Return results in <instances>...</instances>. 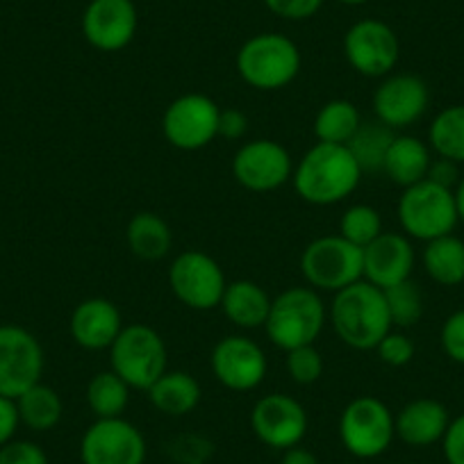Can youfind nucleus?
Returning a JSON list of instances; mask_svg holds the SVG:
<instances>
[{
    "label": "nucleus",
    "instance_id": "nucleus-38",
    "mask_svg": "<svg viewBox=\"0 0 464 464\" xmlns=\"http://www.w3.org/2000/svg\"><path fill=\"white\" fill-rule=\"evenodd\" d=\"M266 10L285 21H305L319 14L324 0H262Z\"/></svg>",
    "mask_w": 464,
    "mask_h": 464
},
{
    "label": "nucleus",
    "instance_id": "nucleus-20",
    "mask_svg": "<svg viewBox=\"0 0 464 464\" xmlns=\"http://www.w3.org/2000/svg\"><path fill=\"white\" fill-rule=\"evenodd\" d=\"M69 330L73 342L84 351H110L123 330V316L107 298H87L75 305Z\"/></svg>",
    "mask_w": 464,
    "mask_h": 464
},
{
    "label": "nucleus",
    "instance_id": "nucleus-14",
    "mask_svg": "<svg viewBox=\"0 0 464 464\" xmlns=\"http://www.w3.org/2000/svg\"><path fill=\"white\" fill-rule=\"evenodd\" d=\"M214 378L226 390L253 392L265 382L269 362L257 342L246 334H226L209 355Z\"/></svg>",
    "mask_w": 464,
    "mask_h": 464
},
{
    "label": "nucleus",
    "instance_id": "nucleus-24",
    "mask_svg": "<svg viewBox=\"0 0 464 464\" xmlns=\"http://www.w3.org/2000/svg\"><path fill=\"white\" fill-rule=\"evenodd\" d=\"M198 381L187 372H164L153 385L149 387V401L158 412L167 417H185L194 412L200 403Z\"/></svg>",
    "mask_w": 464,
    "mask_h": 464
},
{
    "label": "nucleus",
    "instance_id": "nucleus-37",
    "mask_svg": "<svg viewBox=\"0 0 464 464\" xmlns=\"http://www.w3.org/2000/svg\"><path fill=\"white\" fill-rule=\"evenodd\" d=\"M0 464H48L46 450L30 440H12L0 446Z\"/></svg>",
    "mask_w": 464,
    "mask_h": 464
},
{
    "label": "nucleus",
    "instance_id": "nucleus-32",
    "mask_svg": "<svg viewBox=\"0 0 464 464\" xmlns=\"http://www.w3.org/2000/svg\"><path fill=\"white\" fill-rule=\"evenodd\" d=\"M382 232V217L372 205H351L339 218V235L346 242L364 248L373 242Z\"/></svg>",
    "mask_w": 464,
    "mask_h": 464
},
{
    "label": "nucleus",
    "instance_id": "nucleus-27",
    "mask_svg": "<svg viewBox=\"0 0 464 464\" xmlns=\"http://www.w3.org/2000/svg\"><path fill=\"white\" fill-rule=\"evenodd\" d=\"M362 126V114L346 98L328 101L314 116V137L324 144L346 146Z\"/></svg>",
    "mask_w": 464,
    "mask_h": 464
},
{
    "label": "nucleus",
    "instance_id": "nucleus-11",
    "mask_svg": "<svg viewBox=\"0 0 464 464\" xmlns=\"http://www.w3.org/2000/svg\"><path fill=\"white\" fill-rule=\"evenodd\" d=\"M221 107L205 93H185L169 102L162 116L164 140L178 150H200L218 137Z\"/></svg>",
    "mask_w": 464,
    "mask_h": 464
},
{
    "label": "nucleus",
    "instance_id": "nucleus-41",
    "mask_svg": "<svg viewBox=\"0 0 464 464\" xmlns=\"http://www.w3.org/2000/svg\"><path fill=\"white\" fill-rule=\"evenodd\" d=\"M459 164L450 162L446 158H435L430 162V169H428L426 180L435 182V185L446 187V189H455L459 182Z\"/></svg>",
    "mask_w": 464,
    "mask_h": 464
},
{
    "label": "nucleus",
    "instance_id": "nucleus-31",
    "mask_svg": "<svg viewBox=\"0 0 464 464\" xmlns=\"http://www.w3.org/2000/svg\"><path fill=\"white\" fill-rule=\"evenodd\" d=\"M130 403V387L114 372H98L87 385V405L96 419L123 417Z\"/></svg>",
    "mask_w": 464,
    "mask_h": 464
},
{
    "label": "nucleus",
    "instance_id": "nucleus-45",
    "mask_svg": "<svg viewBox=\"0 0 464 464\" xmlns=\"http://www.w3.org/2000/svg\"><path fill=\"white\" fill-rule=\"evenodd\" d=\"M337 3H342V5H364V3H369V0H337Z\"/></svg>",
    "mask_w": 464,
    "mask_h": 464
},
{
    "label": "nucleus",
    "instance_id": "nucleus-15",
    "mask_svg": "<svg viewBox=\"0 0 464 464\" xmlns=\"http://www.w3.org/2000/svg\"><path fill=\"white\" fill-rule=\"evenodd\" d=\"M294 162L289 150L280 141H246L232 158V176L244 189L266 194L292 180Z\"/></svg>",
    "mask_w": 464,
    "mask_h": 464
},
{
    "label": "nucleus",
    "instance_id": "nucleus-2",
    "mask_svg": "<svg viewBox=\"0 0 464 464\" xmlns=\"http://www.w3.org/2000/svg\"><path fill=\"white\" fill-rule=\"evenodd\" d=\"M328 319L334 334L355 351H376L381 339L394 328L385 292L364 278L334 294Z\"/></svg>",
    "mask_w": 464,
    "mask_h": 464
},
{
    "label": "nucleus",
    "instance_id": "nucleus-1",
    "mask_svg": "<svg viewBox=\"0 0 464 464\" xmlns=\"http://www.w3.org/2000/svg\"><path fill=\"white\" fill-rule=\"evenodd\" d=\"M362 180V169L348 146L316 141L296 164L294 191L310 205H337L353 194Z\"/></svg>",
    "mask_w": 464,
    "mask_h": 464
},
{
    "label": "nucleus",
    "instance_id": "nucleus-3",
    "mask_svg": "<svg viewBox=\"0 0 464 464\" xmlns=\"http://www.w3.org/2000/svg\"><path fill=\"white\" fill-rule=\"evenodd\" d=\"M303 57L296 44L280 33H260L242 44L237 73L257 92H280L301 73Z\"/></svg>",
    "mask_w": 464,
    "mask_h": 464
},
{
    "label": "nucleus",
    "instance_id": "nucleus-44",
    "mask_svg": "<svg viewBox=\"0 0 464 464\" xmlns=\"http://www.w3.org/2000/svg\"><path fill=\"white\" fill-rule=\"evenodd\" d=\"M453 194H455V205H458V217H459V221L464 223V176L459 178V182H458V187L453 189Z\"/></svg>",
    "mask_w": 464,
    "mask_h": 464
},
{
    "label": "nucleus",
    "instance_id": "nucleus-28",
    "mask_svg": "<svg viewBox=\"0 0 464 464\" xmlns=\"http://www.w3.org/2000/svg\"><path fill=\"white\" fill-rule=\"evenodd\" d=\"M16 410H19L21 423L34 432L53 430L64 414L60 394L44 382H37L28 392H24L16 399Z\"/></svg>",
    "mask_w": 464,
    "mask_h": 464
},
{
    "label": "nucleus",
    "instance_id": "nucleus-9",
    "mask_svg": "<svg viewBox=\"0 0 464 464\" xmlns=\"http://www.w3.org/2000/svg\"><path fill=\"white\" fill-rule=\"evenodd\" d=\"M226 285L221 265L203 251H182L169 266V287L189 310L209 312L221 305Z\"/></svg>",
    "mask_w": 464,
    "mask_h": 464
},
{
    "label": "nucleus",
    "instance_id": "nucleus-6",
    "mask_svg": "<svg viewBox=\"0 0 464 464\" xmlns=\"http://www.w3.org/2000/svg\"><path fill=\"white\" fill-rule=\"evenodd\" d=\"M399 223L410 239L432 242L444 235H453L459 223L453 189L421 180L405 187L399 198Z\"/></svg>",
    "mask_w": 464,
    "mask_h": 464
},
{
    "label": "nucleus",
    "instance_id": "nucleus-16",
    "mask_svg": "<svg viewBox=\"0 0 464 464\" xmlns=\"http://www.w3.org/2000/svg\"><path fill=\"white\" fill-rule=\"evenodd\" d=\"M307 426H310V419L301 401L283 392L262 396L253 405L251 428L257 440L269 449L287 450L301 446L303 437L307 435Z\"/></svg>",
    "mask_w": 464,
    "mask_h": 464
},
{
    "label": "nucleus",
    "instance_id": "nucleus-33",
    "mask_svg": "<svg viewBox=\"0 0 464 464\" xmlns=\"http://www.w3.org/2000/svg\"><path fill=\"white\" fill-rule=\"evenodd\" d=\"M387 307H390L392 325L396 328H412L423 314V294L412 278L382 289Z\"/></svg>",
    "mask_w": 464,
    "mask_h": 464
},
{
    "label": "nucleus",
    "instance_id": "nucleus-13",
    "mask_svg": "<svg viewBox=\"0 0 464 464\" xmlns=\"http://www.w3.org/2000/svg\"><path fill=\"white\" fill-rule=\"evenodd\" d=\"M149 455L144 435L128 419H96L80 440L82 464H144Z\"/></svg>",
    "mask_w": 464,
    "mask_h": 464
},
{
    "label": "nucleus",
    "instance_id": "nucleus-30",
    "mask_svg": "<svg viewBox=\"0 0 464 464\" xmlns=\"http://www.w3.org/2000/svg\"><path fill=\"white\" fill-rule=\"evenodd\" d=\"M394 137L396 132L376 119V121H362L360 130L355 132L353 140L348 141L346 146L353 153L362 173H373L382 171L387 150H390Z\"/></svg>",
    "mask_w": 464,
    "mask_h": 464
},
{
    "label": "nucleus",
    "instance_id": "nucleus-7",
    "mask_svg": "<svg viewBox=\"0 0 464 464\" xmlns=\"http://www.w3.org/2000/svg\"><path fill=\"white\" fill-rule=\"evenodd\" d=\"M301 274L316 292L337 294L364 278L362 248L346 242L342 235H325L305 246Z\"/></svg>",
    "mask_w": 464,
    "mask_h": 464
},
{
    "label": "nucleus",
    "instance_id": "nucleus-36",
    "mask_svg": "<svg viewBox=\"0 0 464 464\" xmlns=\"http://www.w3.org/2000/svg\"><path fill=\"white\" fill-rule=\"evenodd\" d=\"M440 343L446 358L464 367V310H458L450 316H446L440 330Z\"/></svg>",
    "mask_w": 464,
    "mask_h": 464
},
{
    "label": "nucleus",
    "instance_id": "nucleus-8",
    "mask_svg": "<svg viewBox=\"0 0 464 464\" xmlns=\"http://www.w3.org/2000/svg\"><path fill=\"white\" fill-rule=\"evenodd\" d=\"M396 437V417L376 396H358L339 417V440L353 458H381Z\"/></svg>",
    "mask_w": 464,
    "mask_h": 464
},
{
    "label": "nucleus",
    "instance_id": "nucleus-34",
    "mask_svg": "<svg viewBox=\"0 0 464 464\" xmlns=\"http://www.w3.org/2000/svg\"><path fill=\"white\" fill-rule=\"evenodd\" d=\"M287 372L296 385H314L324 376V355L314 343L287 351Z\"/></svg>",
    "mask_w": 464,
    "mask_h": 464
},
{
    "label": "nucleus",
    "instance_id": "nucleus-35",
    "mask_svg": "<svg viewBox=\"0 0 464 464\" xmlns=\"http://www.w3.org/2000/svg\"><path fill=\"white\" fill-rule=\"evenodd\" d=\"M414 351H417V348H414V342L408 334L401 333V330H390L376 346V353L378 358H381V362L396 369L412 362Z\"/></svg>",
    "mask_w": 464,
    "mask_h": 464
},
{
    "label": "nucleus",
    "instance_id": "nucleus-40",
    "mask_svg": "<svg viewBox=\"0 0 464 464\" xmlns=\"http://www.w3.org/2000/svg\"><path fill=\"white\" fill-rule=\"evenodd\" d=\"M246 130H248V119L244 111L221 110V116H218V137L237 141L246 135Z\"/></svg>",
    "mask_w": 464,
    "mask_h": 464
},
{
    "label": "nucleus",
    "instance_id": "nucleus-12",
    "mask_svg": "<svg viewBox=\"0 0 464 464\" xmlns=\"http://www.w3.org/2000/svg\"><path fill=\"white\" fill-rule=\"evenodd\" d=\"M44 348L30 330L0 325V396L16 401L24 392L42 382Z\"/></svg>",
    "mask_w": 464,
    "mask_h": 464
},
{
    "label": "nucleus",
    "instance_id": "nucleus-21",
    "mask_svg": "<svg viewBox=\"0 0 464 464\" xmlns=\"http://www.w3.org/2000/svg\"><path fill=\"white\" fill-rule=\"evenodd\" d=\"M450 417L435 399H414L396 414V437L408 446H432L441 441Z\"/></svg>",
    "mask_w": 464,
    "mask_h": 464
},
{
    "label": "nucleus",
    "instance_id": "nucleus-43",
    "mask_svg": "<svg viewBox=\"0 0 464 464\" xmlns=\"http://www.w3.org/2000/svg\"><path fill=\"white\" fill-rule=\"evenodd\" d=\"M280 464H321V462L312 450L303 449V446H294V449L285 450Z\"/></svg>",
    "mask_w": 464,
    "mask_h": 464
},
{
    "label": "nucleus",
    "instance_id": "nucleus-22",
    "mask_svg": "<svg viewBox=\"0 0 464 464\" xmlns=\"http://www.w3.org/2000/svg\"><path fill=\"white\" fill-rule=\"evenodd\" d=\"M271 303L274 298L266 294L265 287H260L253 280H232L226 285V292L221 298V310L226 319L232 325L242 330L265 328L269 319Z\"/></svg>",
    "mask_w": 464,
    "mask_h": 464
},
{
    "label": "nucleus",
    "instance_id": "nucleus-17",
    "mask_svg": "<svg viewBox=\"0 0 464 464\" xmlns=\"http://www.w3.org/2000/svg\"><path fill=\"white\" fill-rule=\"evenodd\" d=\"M372 105L378 121L392 130H405L426 114L430 105V92L419 75L390 73L373 92Z\"/></svg>",
    "mask_w": 464,
    "mask_h": 464
},
{
    "label": "nucleus",
    "instance_id": "nucleus-25",
    "mask_svg": "<svg viewBox=\"0 0 464 464\" xmlns=\"http://www.w3.org/2000/svg\"><path fill=\"white\" fill-rule=\"evenodd\" d=\"M126 242L135 257L146 262H158L171 251L173 235L162 217L153 212H137L128 221Z\"/></svg>",
    "mask_w": 464,
    "mask_h": 464
},
{
    "label": "nucleus",
    "instance_id": "nucleus-23",
    "mask_svg": "<svg viewBox=\"0 0 464 464\" xmlns=\"http://www.w3.org/2000/svg\"><path fill=\"white\" fill-rule=\"evenodd\" d=\"M430 146L414 135H396L387 150L382 173L399 187H412L426 180L430 169Z\"/></svg>",
    "mask_w": 464,
    "mask_h": 464
},
{
    "label": "nucleus",
    "instance_id": "nucleus-29",
    "mask_svg": "<svg viewBox=\"0 0 464 464\" xmlns=\"http://www.w3.org/2000/svg\"><path fill=\"white\" fill-rule=\"evenodd\" d=\"M428 146L437 158L464 164V105H450L432 119Z\"/></svg>",
    "mask_w": 464,
    "mask_h": 464
},
{
    "label": "nucleus",
    "instance_id": "nucleus-39",
    "mask_svg": "<svg viewBox=\"0 0 464 464\" xmlns=\"http://www.w3.org/2000/svg\"><path fill=\"white\" fill-rule=\"evenodd\" d=\"M446 464H464V414L450 419L444 437H441Z\"/></svg>",
    "mask_w": 464,
    "mask_h": 464
},
{
    "label": "nucleus",
    "instance_id": "nucleus-4",
    "mask_svg": "<svg viewBox=\"0 0 464 464\" xmlns=\"http://www.w3.org/2000/svg\"><path fill=\"white\" fill-rule=\"evenodd\" d=\"M328 310L324 298L312 287H289L274 298L265 330L280 351L310 346L324 333Z\"/></svg>",
    "mask_w": 464,
    "mask_h": 464
},
{
    "label": "nucleus",
    "instance_id": "nucleus-26",
    "mask_svg": "<svg viewBox=\"0 0 464 464\" xmlns=\"http://www.w3.org/2000/svg\"><path fill=\"white\" fill-rule=\"evenodd\" d=\"M421 260L428 278L441 287H458L464 283V242L455 235L426 242Z\"/></svg>",
    "mask_w": 464,
    "mask_h": 464
},
{
    "label": "nucleus",
    "instance_id": "nucleus-10",
    "mask_svg": "<svg viewBox=\"0 0 464 464\" xmlns=\"http://www.w3.org/2000/svg\"><path fill=\"white\" fill-rule=\"evenodd\" d=\"M343 55L355 73L364 78H387L401 60L399 34L381 19L355 21L343 34Z\"/></svg>",
    "mask_w": 464,
    "mask_h": 464
},
{
    "label": "nucleus",
    "instance_id": "nucleus-5",
    "mask_svg": "<svg viewBox=\"0 0 464 464\" xmlns=\"http://www.w3.org/2000/svg\"><path fill=\"white\" fill-rule=\"evenodd\" d=\"M111 372L130 390H144L167 372L169 351L162 334L146 324L123 325L110 346Z\"/></svg>",
    "mask_w": 464,
    "mask_h": 464
},
{
    "label": "nucleus",
    "instance_id": "nucleus-18",
    "mask_svg": "<svg viewBox=\"0 0 464 464\" xmlns=\"http://www.w3.org/2000/svg\"><path fill=\"white\" fill-rule=\"evenodd\" d=\"M140 28V12L132 0H89L82 12V37L101 53L128 48Z\"/></svg>",
    "mask_w": 464,
    "mask_h": 464
},
{
    "label": "nucleus",
    "instance_id": "nucleus-19",
    "mask_svg": "<svg viewBox=\"0 0 464 464\" xmlns=\"http://www.w3.org/2000/svg\"><path fill=\"white\" fill-rule=\"evenodd\" d=\"M414 246L408 235L382 230L369 246L362 248L364 280L387 289L412 278Z\"/></svg>",
    "mask_w": 464,
    "mask_h": 464
},
{
    "label": "nucleus",
    "instance_id": "nucleus-42",
    "mask_svg": "<svg viewBox=\"0 0 464 464\" xmlns=\"http://www.w3.org/2000/svg\"><path fill=\"white\" fill-rule=\"evenodd\" d=\"M19 426L21 419L19 410H16V401L0 396V446H5L7 441L14 440Z\"/></svg>",
    "mask_w": 464,
    "mask_h": 464
}]
</instances>
